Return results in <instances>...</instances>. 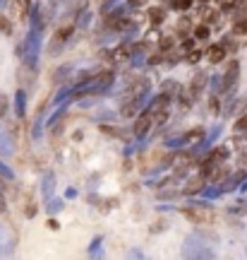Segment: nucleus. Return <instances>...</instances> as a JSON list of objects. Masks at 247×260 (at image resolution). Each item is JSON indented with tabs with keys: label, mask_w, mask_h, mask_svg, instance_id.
I'll use <instances>...</instances> for the list:
<instances>
[{
	"label": "nucleus",
	"mask_w": 247,
	"mask_h": 260,
	"mask_svg": "<svg viewBox=\"0 0 247 260\" xmlns=\"http://www.w3.org/2000/svg\"><path fill=\"white\" fill-rule=\"evenodd\" d=\"M17 56L22 63L38 65V56H41V39H38V31L29 29V34L22 39V44L17 46Z\"/></svg>",
	"instance_id": "obj_1"
},
{
	"label": "nucleus",
	"mask_w": 247,
	"mask_h": 260,
	"mask_svg": "<svg viewBox=\"0 0 247 260\" xmlns=\"http://www.w3.org/2000/svg\"><path fill=\"white\" fill-rule=\"evenodd\" d=\"M180 214L194 226H209L216 219V212L211 210L209 205H183L180 207Z\"/></svg>",
	"instance_id": "obj_2"
},
{
	"label": "nucleus",
	"mask_w": 247,
	"mask_h": 260,
	"mask_svg": "<svg viewBox=\"0 0 247 260\" xmlns=\"http://www.w3.org/2000/svg\"><path fill=\"white\" fill-rule=\"evenodd\" d=\"M238 82H240V60H230L226 65V73L221 75V92L223 96H233L238 92Z\"/></svg>",
	"instance_id": "obj_3"
},
{
	"label": "nucleus",
	"mask_w": 247,
	"mask_h": 260,
	"mask_svg": "<svg viewBox=\"0 0 247 260\" xmlns=\"http://www.w3.org/2000/svg\"><path fill=\"white\" fill-rule=\"evenodd\" d=\"M171 104H173V99L171 96H166V94H156V99H151V104H149L147 109L151 113H154V125L158 128V125H163L166 121H168V116H171Z\"/></svg>",
	"instance_id": "obj_4"
},
{
	"label": "nucleus",
	"mask_w": 247,
	"mask_h": 260,
	"mask_svg": "<svg viewBox=\"0 0 247 260\" xmlns=\"http://www.w3.org/2000/svg\"><path fill=\"white\" fill-rule=\"evenodd\" d=\"M183 255L185 258H211V255H214V248L201 241V234H197V236H190V239L185 241Z\"/></svg>",
	"instance_id": "obj_5"
},
{
	"label": "nucleus",
	"mask_w": 247,
	"mask_h": 260,
	"mask_svg": "<svg viewBox=\"0 0 247 260\" xmlns=\"http://www.w3.org/2000/svg\"><path fill=\"white\" fill-rule=\"evenodd\" d=\"M74 24H63V27H58V31L53 34V39H51V44H48V56H58L60 51L65 48V44L72 39L74 34Z\"/></svg>",
	"instance_id": "obj_6"
},
{
	"label": "nucleus",
	"mask_w": 247,
	"mask_h": 260,
	"mask_svg": "<svg viewBox=\"0 0 247 260\" xmlns=\"http://www.w3.org/2000/svg\"><path fill=\"white\" fill-rule=\"evenodd\" d=\"M144 99H147V94H139V96H132V99L120 102V116H125V118H137L139 113L147 109V106H144Z\"/></svg>",
	"instance_id": "obj_7"
},
{
	"label": "nucleus",
	"mask_w": 247,
	"mask_h": 260,
	"mask_svg": "<svg viewBox=\"0 0 247 260\" xmlns=\"http://www.w3.org/2000/svg\"><path fill=\"white\" fill-rule=\"evenodd\" d=\"M151 128H154V113L149 111V109H144V111H142L137 118H135L132 135H135V138H144V135H147Z\"/></svg>",
	"instance_id": "obj_8"
},
{
	"label": "nucleus",
	"mask_w": 247,
	"mask_h": 260,
	"mask_svg": "<svg viewBox=\"0 0 247 260\" xmlns=\"http://www.w3.org/2000/svg\"><path fill=\"white\" fill-rule=\"evenodd\" d=\"M207 84H209V75L204 73V70H194L192 80H190V87H187V94H190L192 99H197V96L204 94Z\"/></svg>",
	"instance_id": "obj_9"
},
{
	"label": "nucleus",
	"mask_w": 247,
	"mask_h": 260,
	"mask_svg": "<svg viewBox=\"0 0 247 260\" xmlns=\"http://www.w3.org/2000/svg\"><path fill=\"white\" fill-rule=\"evenodd\" d=\"M204 138H207V130L204 128H192V130H187L183 138L178 140V145L185 147V149H192V147H197L199 142H204Z\"/></svg>",
	"instance_id": "obj_10"
},
{
	"label": "nucleus",
	"mask_w": 247,
	"mask_h": 260,
	"mask_svg": "<svg viewBox=\"0 0 247 260\" xmlns=\"http://www.w3.org/2000/svg\"><path fill=\"white\" fill-rule=\"evenodd\" d=\"M207 183H209V178L204 176L201 171H197L192 178H187V183H185L183 193L185 195H197V193H204V188H207Z\"/></svg>",
	"instance_id": "obj_11"
},
{
	"label": "nucleus",
	"mask_w": 247,
	"mask_h": 260,
	"mask_svg": "<svg viewBox=\"0 0 247 260\" xmlns=\"http://www.w3.org/2000/svg\"><path fill=\"white\" fill-rule=\"evenodd\" d=\"M36 70H38V65H29V63L19 65V73H17L19 87H29L31 82H36Z\"/></svg>",
	"instance_id": "obj_12"
},
{
	"label": "nucleus",
	"mask_w": 247,
	"mask_h": 260,
	"mask_svg": "<svg viewBox=\"0 0 247 260\" xmlns=\"http://www.w3.org/2000/svg\"><path fill=\"white\" fill-rule=\"evenodd\" d=\"M8 10H10V17L12 19H22V17H29V5L27 0H8Z\"/></svg>",
	"instance_id": "obj_13"
},
{
	"label": "nucleus",
	"mask_w": 247,
	"mask_h": 260,
	"mask_svg": "<svg viewBox=\"0 0 247 260\" xmlns=\"http://www.w3.org/2000/svg\"><path fill=\"white\" fill-rule=\"evenodd\" d=\"M158 92L166 94V96H171V99H178L180 94H183V84L178 82V80H163V82L158 84Z\"/></svg>",
	"instance_id": "obj_14"
},
{
	"label": "nucleus",
	"mask_w": 247,
	"mask_h": 260,
	"mask_svg": "<svg viewBox=\"0 0 247 260\" xmlns=\"http://www.w3.org/2000/svg\"><path fill=\"white\" fill-rule=\"evenodd\" d=\"M226 56H228V51L223 48V44H211L209 48H207V60H209L211 65H219V63H223L226 60Z\"/></svg>",
	"instance_id": "obj_15"
},
{
	"label": "nucleus",
	"mask_w": 247,
	"mask_h": 260,
	"mask_svg": "<svg viewBox=\"0 0 247 260\" xmlns=\"http://www.w3.org/2000/svg\"><path fill=\"white\" fill-rule=\"evenodd\" d=\"M192 29H194L192 17H190V15H180L178 24H175V37H178V39L192 37Z\"/></svg>",
	"instance_id": "obj_16"
},
{
	"label": "nucleus",
	"mask_w": 247,
	"mask_h": 260,
	"mask_svg": "<svg viewBox=\"0 0 247 260\" xmlns=\"http://www.w3.org/2000/svg\"><path fill=\"white\" fill-rule=\"evenodd\" d=\"M53 193H55V174L48 171V174H44V178H41V200H44V203L51 200Z\"/></svg>",
	"instance_id": "obj_17"
},
{
	"label": "nucleus",
	"mask_w": 247,
	"mask_h": 260,
	"mask_svg": "<svg viewBox=\"0 0 247 260\" xmlns=\"http://www.w3.org/2000/svg\"><path fill=\"white\" fill-rule=\"evenodd\" d=\"M15 113H17V118H24V113H27V87H19L15 92Z\"/></svg>",
	"instance_id": "obj_18"
},
{
	"label": "nucleus",
	"mask_w": 247,
	"mask_h": 260,
	"mask_svg": "<svg viewBox=\"0 0 247 260\" xmlns=\"http://www.w3.org/2000/svg\"><path fill=\"white\" fill-rule=\"evenodd\" d=\"M147 17L151 22V27H158L166 22V8L163 5H156V8H149L147 10Z\"/></svg>",
	"instance_id": "obj_19"
},
{
	"label": "nucleus",
	"mask_w": 247,
	"mask_h": 260,
	"mask_svg": "<svg viewBox=\"0 0 247 260\" xmlns=\"http://www.w3.org/2000/svg\"><path fill=\"white\" fill-rule=\"evenodd\" d=\"M72 70H74V65L72 63H65V65H60L58 70L53 73V84H58V82H65L70 75H72Z\"/></svg>",
	"instance_id": "obj_20"
},
{
	"label": "nucleus",
	"mask_w": 247,
	"mask_h": 260,
	"mask_svg": "<svg viewBox=\"0 0 247 260\" xmlns=\"http://www.w3.org/2000/svg\"><path fill=\"white\" fill-rule=\"evenodd\" d=\"M192 37L197 39V41H207V39L211 37V24H207V22L197 24V27L192 29Z\"/></svg>",
	"instance_id": "obj_21"
},
{
	"label": "nucleus",
	"mask_w": 247,
	"mask_h": 260,
	"mask_svg": "<svg viewBox=\"0 0 247 260\" xmlns=\"http://www.w3.org/2000/svg\"><path fill=\"white\" fill-rule=\"evenodd\" d=\"M230 34H235V37H247V17L233 19V27H230Z\"/></svg>",
	"instance_id": "obj_22"
},
{
	"label": "nucleus",
	"mask_w": 247,
	"mask_h": 260,
	"mask_svg": "<svg viewBox=\"0 0 247 260\" xmlns=\"http://www.w3.org/2000/svg\"><path fill=\"white\" fill-rule=\"evenodd\" d=\"M0 34H3V37H10V34H12V17H10V15H3V12H0Z\"/></svg>",
	"instance_id": "obj_23"
},
{
	"label": "nucleus",
	"mask_w": 247,
	"mask_h": 260,
	"mask_svg": "<svg viewBox=\"0 0 247 260\" xmlns=\"http://www.w3.org/2000/svg\"><path fill=\"white\" fill-rule=\"evenodd\" d=\"M194 5V0H171V10L175 12H187Z\"/></svg>",
	"instance_id": "obj_24"
},
{
	"label": "nucleus",
	"mask_w": 247,
	"mask_h": 260,
	"mask_svg": "<svg viewBox=\"0 0 247 260\" xmlns=\"http://www.w3.org/2000/svg\"><path fill=\"white\" fill-rule=\"evenodd\" d=\"M233 130H235L238 135H247V111L238 116V121L233 123Z\"/></svg>",
	"instance_id": "obj_25"
},
{
	"label": "nucleus",
	"mask_w": 247,
	"mask_h": 260,
	"mask_svg": "<svg viewBox=\"0 0 247 260\" xmlns=\"http://www.w3.org/2000/svg\"><path fill=\"white\" fill-rule=\"evenodd\" d=\"M63 200L60 198H51V200H46V212L48 214H58L60 210H63Z\"/></svg>",
	"instance_id": "obj_26"
},
{
	"label": "nucleus",
	"mask_w": 247,
	"mask_h": 260,
	"mask_svg": "<svg viewBox=\"0 0 247 260\" xmlns=\"http://www.w3.org/2000/svg\"><path fill=\"white\" fill-rule=\"evenodd\" d=\"M235 34H228V37H223L221 39V44H223V48H226V51H228V53H235V51H238V41H235Z\"/></svg>",
	"instance_id": "obj_27"
},
{
	"label": "nucleus",
	"mask_w": 247,
	"mask_h": 260,
	"mask_svg": "<svg viewBox=\"0 0 247 260\" xmlns=\"http://www.w3.org/2000/svg\"><path fill=\"white\" fill-rule=\"evenodd\" d=\"M216 5H219L223 12H230V10H238L242 5V0H216Z\"/></svg>",
	"instance_id": "obj_28"
},
{
	"label": "nucleus",
	"mask_w": 247,
	"mask_h": 260,
	"mask_svg": "<svg viewBox=\"0 0 247 260\" xmlns=\"http://www.w3.org/2000/svg\"><path fill=\"white\" fill-rule=\"evenodd\" d=\"M209 111L216 116V113H221V96L219 94H211L209 96Z\"/></svg>",
	"instance_id": "obj_29"
},
{
	"label": "nucleus",
	"mask_w": 247,
	"mask_h": 260,
	"mask_svg": "<svg viewBox=\"0 0 247 260\" xmlns=\"http://www.w3.org/2000/svg\"><path fill=\"white\" fill-rule=\"evenodd\" d=\"M192 48H197V39H194V37H185V39H183V44H180V51L190 53Z\"/></svg>",
	"instance_id": "obj_30"
},
{
	"label": "nucleus",
	"mask_w": 247,
	"mask_h": 260,
	"mask_svg": "<svg viewBox=\"0 0 247 260\" xmlns=\"http://www.w3.org/2000/svg\"><path fill=\"white\" fill-rule=\"evenodd\" d=\"M173 46H175V34L173 37H161V41H158V48H161V51H171Z\"/></svg>",
	"instance_id": "obj_31"
},
{
	"label": "nucleus",
	"mask_w": 247,
	"mask_h": 260,
	"mask_svg": "<svg viewBox=\"0 0 247 260\" xmlns=\"http://www.w3.org/2000/svg\"><path fill=\"white\" fill-rule=\"evenodd\" d=\"M8 111H10V99L0 92V118H5V116H8Z\"/></svg>",
	"instance_id": "obj_32"
},
{
	"label": "nucleus",
	"mask_w": 247,
	"mask_h": 260,
	"mask_svg": "<svg viewBox=\"0 0 247 260\" xmlns=\"http://www.w3.org/2000/svg\"><path fill=\"white\" fill-rule=\"evenodd\" d=\"M0 176L8 178V181H15V174H12V169H10L8 164L3 161V159H0Z\"/></svg>",
	"instance_id": "obj_33"
},
{
	"label": "nucleus",
	"mask_w": 247,
	"mask_h": 260,
	"mask_svg": "<svg viewBox=\"0 0 247 260\" xmlns=\"http://www.w3.org/2000/svg\"><path fill=\"white\" fill-rule=\"evenodd\" d=\"M101 130H103L106 135H115V138H125V140H128V135H125V133H120V128H113V125H101Z\"/></svg>",
	"instance_id": "obj_34"
},
{
	"label": "nucleus",
	"mask_w": 247,
	"mask_h": 260,
	"mask_svg": "<svg viewBox=\"0 0 247 260\" xmlns=\"http://www.w3.org/2000/svg\"><path fill=\"white\" fill-rule=\"evenodd\" d=\"M185 60H187V63H192V65L199 63V60H201V51H199V48H192V51L185 56Z\"/></svg>",
	"instance_id": "obj_35"
},
{
	"label": "nucleus",
	"mask_w": 247,
	"mask_h": 260,
	"mask_svg": "<svg viewBox=\"0 0 247 260\" xmlns=\"http://www.w3.org/2000/svg\"><path fill=\"white\" fill-rule=\"evenodd\" d=\"M147 3H149V0H128V5H130V8H144Z\"/></svg>",
	"instance_id": "obj_36"
},
{
	"label": "nucleus",
	"mask_w": 247,
	"mask_h": 260,
	"mask_svg": "<svg viewBox=\"0 0 247 260\" xmlns=\"http://www.w3.org/2000/svg\"><path fill=\"white\" fill-rule=\"evenodd\" d=\"M96 251L101 253V239H94V243H92V251H89V253H92V255H96Z\"/></svg>",
	"instance_id": "obj_37"
},
{
	"label": "nucleus",
	"mask_w": 247,
	"mask_h": 260,
	"mask_svg": "<svg viewBox=\"0 0 247 260\" xmlns=\"http://www.w3.org/2000/svg\"><path fill=\"white\" fill-rule=\"evenodd\" d=\"M115 3H120V0H108V3L103 5V15H108L110 10H113V5H115Z\"/></svg>",
	"instance_id": "obj_38"
},
{
	"label": "nucleus",
	"mask_w": 247,
	"mask_h": 260,
	"mask_svg": "<svg viewBox=\"0 0 247 260\" xmlns=\"http://www.w3.org/2000/svg\"><path fill=\"white\" fill-rule=\"evenodd\" d=\"M5 210H8V200H5V195L0 193V214L5 212Z\"/></svg>",
	"instance_id": "obj_39"
},
{
	"label": "nucleus",
	"mask_w": 247,
	"mask_h": 260,
	"mask_svg": "<svg viewBox=\"0 0 247 260\" xmlns=\"http://www.w3.org/2000/svg\"><path fill=\"white\" fill-rule=\"evenodd\" d=\"M10 183H12V181H8V178H3V176H0V190H5V188H8Z\"/></svg>",
	"instance_id": "obj_40"
},
{
	"label": "nucleus",
	"mask_w": 247,
	"mask_h": 260,
	"mask_svg": "<svg viewBox=\"0 0 247 260\" xmlns=\"http://www.w3.org/2000/svg\"><path fill=\"white\" fill-rule=\"evenodd\" d=\"M48 229H53V232H58L60 226H58V222H55V219H48Z\"/></svg>",
	"instance_id": "obj_41"
},
{
	"label": "nucleus",
	"mask_w": 247,
	"mask_h": 260,
	"mask_svg": "<svg viewBox=\"0 0 247 260\" xmlns=\"http://www.w3.org/2000/svg\"><path fill=\"white\" fill-rule=\"evenodd\" d=\"M240 164H247V154H242V157H240Z\"/></svg>",
	"instance_id": "obj_42"
},
{
	"label": "nucleus",
	"mask_w": 247,
	"mask_h": 260,
	"mask_svg": "<svg viewBox=\"0 0 247 260\" xmlns=\"http://www.w3.org/2000/svg\"><path fill=\"white\" fill-rule=\"evenodd\" d=\"M27 5H29V8H31V0H27Z\"/></svg>",
	"instance_id": "obj_43"
}]
</instances>
